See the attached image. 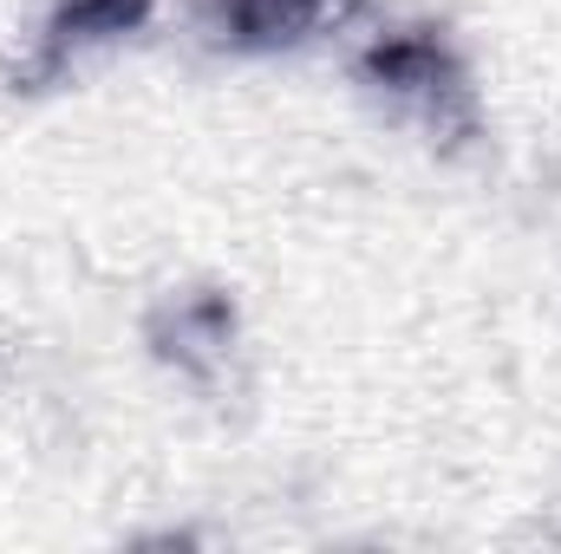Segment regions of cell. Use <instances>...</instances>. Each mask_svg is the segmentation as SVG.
Instances as JSON below:
<instances>
[{"instance_id":"cell-1","label":"cell","mask_w":561,"mask_h":554,"mask_svg":"<svg viewBox=\"0 0 561 554\" xmlns=\"http://www.w3.org/2000/svg\"><path fill=\"white\" fill-rule=\"evenodd\" d=\"M138 13H144V0H79V7H66V20H59V39L118 33V26H131Z\"/></svg>"}]
</instances>
